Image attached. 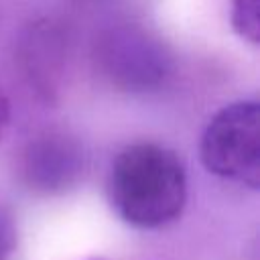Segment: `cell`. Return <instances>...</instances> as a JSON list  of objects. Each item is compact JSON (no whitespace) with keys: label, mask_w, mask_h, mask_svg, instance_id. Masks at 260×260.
Wrapping results in <instances>:
<instances>
[{"label":"cell","mask_w":260,"mask_h":260,"mask_svg":"<svg viewBox=\"0 0 260 260\" xmlns=\"http://www.w3.org/2000/svg\"><path fill=\"white\" fill-rule=\"evenodd\" d=\"M187 171L181 156L158 142H132L112 160L106 195L114 213L136 230L175 223L187 205Z\"/></svg>","instance_id":"6da1fadb"},{"label":"cell","mask_w":260,"mask_h":260,"mask_svg":"<svg viewBox=\"0 0 260 260\" xmlns=\"http://www.w3.org/2000/svg\"><path fill=\"white\" fill-rule=\"evenodd\" d=\"M207 173L258 191L260 187V110L254 100H238L213 114L199 140Z\"/></svg>","instance_id":"7a4b0ae2"},{"label":"cell","mask_w":260,"mask_h":260,"mask_svg":"<svg viewBox=\"0 0 260 260\" xmlns=\"http://www.w3.org/2000/svg\"><path fill=\"white\" fill-rule=\"evenodd\" d=\"M95 61L102 75L124 91L156 89L171 73L167 47L136 24H120L100 35Z\"/></svg>","instance_id":"3957f363"},{"label":"cell","mask_w":260,"mask_h":260,"mask_svg":"<svg viewBox=\"0 0 260 260\" xmlns=\"http://www.w3.org/2000/svg\"><path fill=\"white\" fill-rule=\"evenodd\" d=\"M83 146L65 132H45L26 142L20 152L22 183L43 195L63 193L83 175Z\"/></svg>","instance_id":"277c9868"},{"label":"cell","mask_w":260,"mask_h":260,"mask_svg":"<svg viewBox=\"0 0 260 260\" xmlns=\"http://www.w3.org/2000/svg\"><path fill=\"white\" fill-rule=\"evenodd\" d=\"M28 41L30 43L26 45V61H28L30 79L39 85L41 91L51 93L63 57V51L57 45L59 35L53 26H49V22H43L41 26H35L30 30Z\"/></svg>","instance_id":"5b68a950"},{"label":"cell","mask_w":260,"mask_h":260,"mask_svg":"<svg viewBox=\"0 0 260 260\" xmlns=\"http://www.w3.org/2000/svg\"><path fill=\"white\" fill-rule=\"evenodd\" d=\"M230 20L236 35L250 45L260 41V8L258 0H230Z\"/></svg>","instance_id":"8992f818"},{"label":"cell","mask_w":260,"mask_h":260,"mask_svg":"<svg viewBox=\"0 0 260 260\" xmlns=\"http://www.w3.org/2000/svg\"><path fill=\"white\" fill-rule=\"evenodd\" d=\"M16 223L8 209L0 205V260H10L16 250Z\"/></svg>","instance_id":"52a82bcc"},{"label":"cell","mask_w":260,"mask_h":260,"mask_svg":"<svg viewBox=\"0 0 260 260\" xmlns=\"http://www.w3.org/2000/svg\"><path fill=\"white\" fill-rule=\"evenodd\" d=\"M8 124H10V102L4 95V91L0 89V140H2L4 132L8 130Z\"/></svg>","instance_id":"ba28073f"},{"label":"cell","mask_w":260,"mask_h":260,"mask_svg":"<svg viewBox=\"0 0 260 260\" xmlns=\"http://www.w3.org/2000/svg\"><path fill=\"white\" fill-rule=\"evenodd\" d=\"M93 260H102V258H93Z\"/></svg>","instance_id":"9c48e42d"}]
</instances>
